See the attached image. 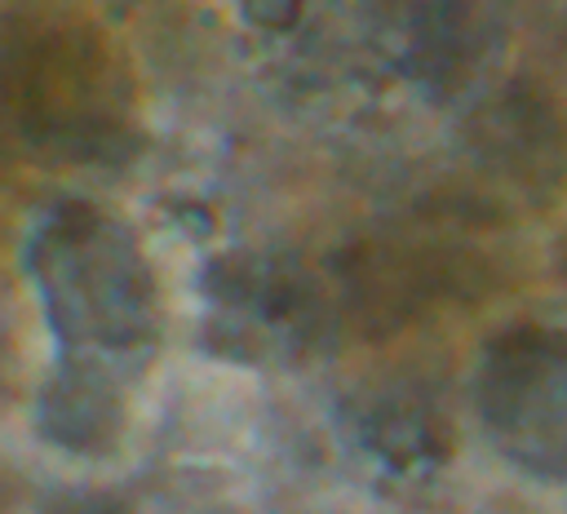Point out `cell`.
<instances>
[{"instance_id":"cell-1","label":"cell","mask_w":567,"mask_h":514,"mask_svg":"<svg viewBox=\"0 0 567 514\" xmlns=\"http://www.w3.org/2000/svg\"><path fill=\"white\" fill-rule=\"evenodd\" d=\"M31 275L44 315L66 350L49 408L71 417L58 439L106 434L115 412V368L137 359L159 328V297L137 239L93 204H58L31 235Z\"/></svg>"},{"instance_id":"cell-2","label":"cell","mask_w":567,"mask_h":514,"mask_svg":"<svg viewBox=\"0 0 567 514\" xmlns=\"http://www.w3.org/2000/svg\"><path fill=\"white\" fill-rule=\"evenodd\" d=\"M9 120L35 155L102 160L128 128V80L111 49L75 27L31 31L9 44L4 62Z\"/></svg>"},{"instance_id":"cell-3","label":"cell","mask_w":567,"mask_h":514,"mask_svg":"<svg viewBox=\"0 0 567 514\" xmlns=\"http://www.w3.org/2000/svg\"><path fill=\"white\" fill-rule=\"evenodd\" d=\"M478 417L492 443L536 474H567V332L523 323L478 368Z\"/></svg>"}]
</instances>
